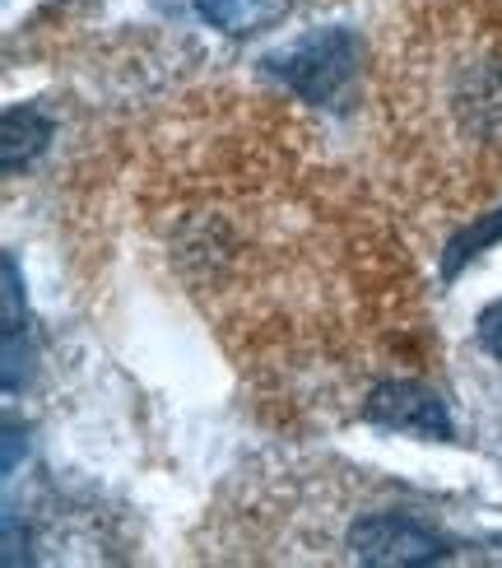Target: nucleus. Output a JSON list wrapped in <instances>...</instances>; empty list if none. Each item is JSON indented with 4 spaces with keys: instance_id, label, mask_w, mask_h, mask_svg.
Here are the masks:
<instances>
[{
    "instance_id": "1",
    "label": "nucleus",
    "mask_w": 502,
    "mask_h": 568,
    "mask_svg": "<svg viewBox=\"0 0 502 568\" xmlns=\"http://www.w3.org/2000/svg\"><path fill=\"white\" fill-rule=\"evenodd\" d=\"M135 224L177 290L294 415L368 410L423 377L433 336L404 210L326 145L303 108L256 89H201L145 135Z\"/></svg>"
},
{
    "instance_id": "2",
    "label": "nucleus",
    "mask_w": 502,
    "mask_h": 568,
    "mask_svg": "<svg viewBox=\"0 0 502 568\" xmlns=\"http://www.w3.org/2000/svg\"><path fill=\"white\" fill-rule=\"evenodd\" d=\"M377 169L404 220H480L502 196V0H391L372 42Z\"/></svg>"
},
{
    "instance_id": "3",
    "label": "nucleus",
    "mask_w": 502,
    "mask_h": 568,
    "mask_svg": "<svg viewBox=\"0 0 502 568\" xmlns=\"http://www.w3.org/2000/svg\"><path fill=\"white\" fill-rule=\"evenodd\" d=\"M284 523V531L260 536L243 559H345V564H428L447 559V540L419 523V508H396L363 480L330 489L321 470H289L266 489H243L219 531L214 550L233 536ZM209 555V550H205Z\"/></svg>"
},
{
    "instance_id": "4",
    "label": "nucleus",
    "mask_w": 502,
    "mask_h": 568,
    "mask_svg": "<svg viewBox=\"0 0 502 568\" xmlns=\"http://www.w3.org/2000/svg\"><path fill=\"white\" fill-rule=\"evenodd\" d=\"M284 84H289L303 103H330L340 89H349V80L358 75V52L345 33H321L307 38L303 47H294L279 65Z\"/></svg>"
},
{
    "instance_id": "5",
    "label": "nucleus",
    "mask_w": 502,
    "mask_h": 568,
    "mask_svg": "<svg viewBox=\"0 0 502 568\" xmlns=\"http://www.w3.org/2000/svg\"><path fill=\"white\" fill-rule=\"evenodd\" d=\"M363 415L377 419V424H387V429L414 434V438H447V429H451L442 400L428 392L419 377H400V383L377 387Z\"/></svg>"
},
{
    "instance_id": "6",
    "label": "nucleus",
    "mask_w": 502,
    "mask_h": 568,
    "mask_svg": "<svg viewBox=\"0 0 502 568\" xmlns=\"http://www.w3.org/2000/svg\"><path fill=\"white\" fill-rule=\"evenodd\" d=\"M201 14L228 33H256L284 14L279 0H201Z\"/></svg>"
},
{
    "instance_id": "7",
    "label": "nucleus",
    "mask_w": 502,
    "mask_h": 568,
    "mask_svg": "<svg viewBox=\"0 0 502 568\" xmlns=\"http://www.w3.org/2000/svg\"><path fill=\"white\" fill-rule=\"evenodd\" d=\"M480 341H484V349L493 354V359H502V303H493L480 317Z\"/></svg>"
}]
</instances>
